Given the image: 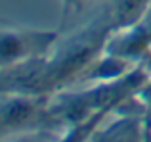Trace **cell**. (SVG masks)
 <instances>
[{"label": "cell", "mask_w": 151, "mask_h": 142, "mask_svg": "<svg viewBox=\"0 0 151 142\" xmlns=\"http://www.w3.org/2000/svg\"><path fill=\"white\" fill-rule=\"evenodd\" d=\"M142 121L138 117H122L105 131L90 136V142H140L144 140Z\"/></svg>", "instance_id": "3"}, {"label": "cell", "mask_w": 151, "mask_h": 142, "mask_svg": "<svg viewBox=\"0 0 151 142\" xmlns=\"http://www.w3.org/2000/svg\"><path fill=\"white\" fill-rule=\"evenodd\" d=\"M84 2H86V0H61V4H63V14H65V15H69L71 12L81 10Z\"/></svg>", "instance_id": "4"}, {"label": "cell", "mask_w": 151, "mask_h": 142, "mask_svg": "<svg viewBox=\"0 0 151 142\" xmlns=\"http://www.w3.org/2000/svg\"><path fill=\"white\" fill-rule=\"evenodd\" d=\"M151 8V0H113L109 12V31H124L134 27L145 17Z\"/></svg>", "instance_id": "2"}, {"label": "cell", "mask_w": 151, "mask_h": 142, "mask_svg": "<svg viewBox=\"0 0 151 142\" xmlns=\"http://www.w3.org/2000/svg\"><path fill=\"white\" fill-rule=\"evenodd\" d=\"M54 41L55 33L29 29H0V71L2 65L6 67L4 73H10L27 65L29 62L38 60Z\"/></svg>", "instance_id": "1"}, {"label": "cell", "mask_w": 151, "mask_h": 142, "mask_svg": "<svg viewBox=\"0 0 151 142\" xmlns=\"http://www.w3.org/2000/svg\"><path fill=\"white\" fill-rule=\"evenodd\" d=\"M144 142H151V115H144Z\"/></svg>", "instance_id": "5"}]
</instances>
